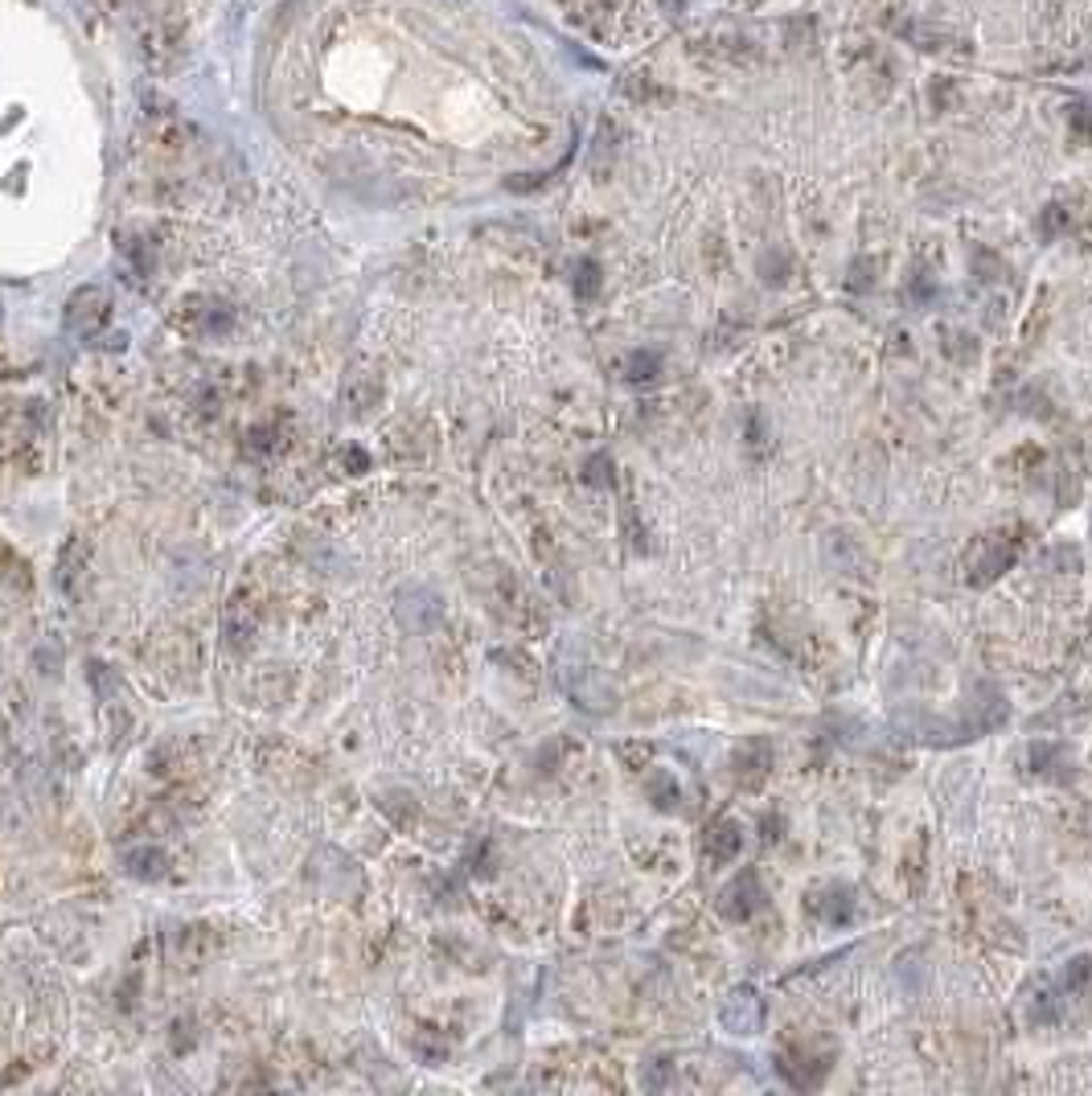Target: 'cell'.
<instances>
[{"mask_svg": "<svg viewBox=\"0 0 1092 1096\" xmlns=\"http://www.w3.org/2000/svg\"><path fill=\"white\" fill-rule=\"evenodd\" d=\"M760 899H764V891H760L755 875L743 871V875H735V883L724 891V916H731V920H747V916L760 908Z\"/></svg>", "mask_w": 1092, "mask_h": 1096, "instance_id": "6da1fadb", "label": "cell"}, {"mask_svg": "<svg viewBox=\"0 0 1092 1096\" xmlns=\"http://www.w3.org/2000/svg\"><path fill=\"white\" fill-rule=\"evenodd\" d=\"M662 4H670V12H682V0H662Z\"/></svg>", "mask_w": 1092, "mask_h": 1096, "instance_id": "8992f818", "label": "cell"}, {"mask_svg": "<svg viewBox=\"0 0 1092 1096\" xmlns=\"http://www.w3.org/2000/svg\"><path fill=\"white\" fill-rule=\"evenodd\" d=\"M629 369H637V374H629V378H649V369H658V362L645 358V354H637V358L629 362Z\"/></svg>", "mask_w": 1092, "mask_h": 1096, "instance_id": "5b68a950", "label": "cell"}, {"mask_svg": "<svg viewBox=\"0 0 1092 1096\" xmlns=\"http://www.w3.org/2000/svg\"><path fill=\"white\" fill-rule=\"evenodd\" d=\"M760 1019H764L760 998L751 990H735V998H731L728 1011H724V1023H728L735 1035H751L760 1027Z\"/></svg>", "mask_w": 1092, "mask_h": 1096, "instance_id": "7a4b0ae2", "label": "cell"}, {"mask_svg": "<svg viewBox=\"0 0 1092 1096\" xmlns=\"http://www.w3.org/2000/svg\"><path fill=\"white\" fill-rule=\"evenodd\" d=\"M596 284H600V272H596V263H584V268H579V296H592V292H596Z\"/></svg>", "mask_w": 1092, "mask_h": 1096, "instance_id": "277c9868", "label": "cell"}, {"mask_svg": "<svg viewBox=\"0 0 1092 1096\" xmlns=\"http://www.w3.org/2000/svg\"><path fill=\"white\" fill-rule=\"evenodd\" d=\"M703 850H707L711 862H731V854L739 850V825L735 821H715L703 834Z\"/></svg>", "mask_w": 1092, "mask_h": 1096, "instance_id": "3957f363", "label": "cell"}]
</instances>
